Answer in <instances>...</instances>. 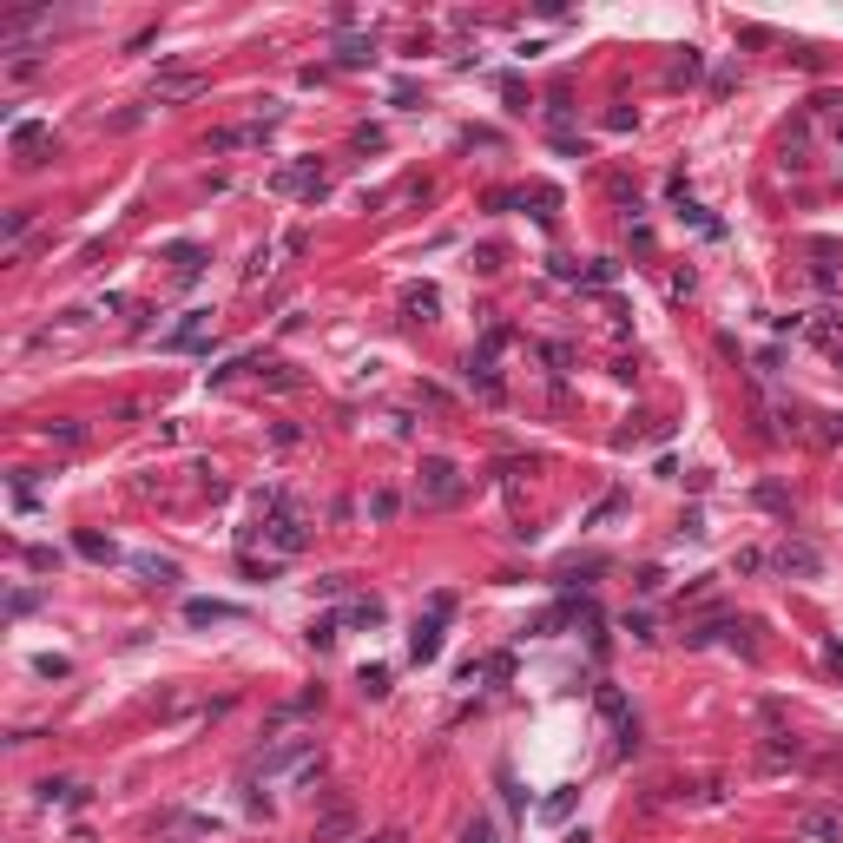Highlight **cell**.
<instances>
[{
	"label": "cell",
	"instance_id": "obj_26",
	"mask_svg": "<svg viewBox=\"0 0 843 843\" xmlns=\"http://www.w3.org/2000/svg\"><path fill=\"white\" fill-rule=\"evenodd\" d=\"M251 369H257V376H264V382H271V389H297V382H303V376H297V369H290V363H251Z\"/></svg>",
	"mask_w": 843,
	"mask_h": 843
},
{
	"label": "cell",
	"instance_id": "obj_41",
	"mask_svg": "<svg viewBox=\"0 0 843 843\" xmlns=\"http://www.w3.org/2000/svg\"><path fill=\"white\" fill-rule=\"evenodd\" d=\"M363 843H409V830H376V837H363Z\"/></svg>",
	"mask_w": 843,
	"mask_h": 843
},
{
	"label": "cell",
	"instance_id": "obj_15",
	"mask_svg": "<svg viewBox=\"0 0 843 843\" xmlns=\"http://www.w3.org/2000/svg\"><path fill=\"white\" fill-rule=\"evenodd\" d=\"M402 310H409V323H435L442 297H435V284H409V290H402Z\"/></svg>",
	"mask_w": 843,
	"mask_h": 843
},
{
	"label": "cell",
	"instance_id": "obj_16",
	"mask_svg": "<svg viewBox=\"0 0 843 843\" xmlns=\"http://www.w3.org/2000/svg\"><path fill=\"white\" fill-rule=\"evenodd\" d=\"M376 60V40H369V33H343V40H336V66H369Z\"/></svg>",
	"mask_w": 843,
	"mask_h": 843
},
{
	"label": "cell",
	"instance_id": "obj_3",
	"mask_svg": "<svg viewBox=\"0 0 843 843\" xmlns=\"http://www.w3.org/2000/svg\"><path fill=\"white\" fill-rule=\"evenodd\" d=\"M771 567L784 573V580H817V573H824V554H817L811 541H778V554H771Z\"/></svg>",
	"mask_w": 843,
	"mask_h": 843
},
{
	"label": "cell",
	"instance_id": "obj_19",
	"mask_svg": "<svg viewBox=\"0 0 843 843\" xmlns=\"http://www.w3.org/2000/svg\"><path fill=\"white\" fill-rule=\"evenodd\" d=\"M699 73H705V53H699V47H685L679 60L666 66V86H692V80H699Z\"/></svg>",
	"mask_w": 843,
	"mask_h": 843
},
{
	"label": "cell",
	"instance_id": "obj_22",
	"mask_svg": "<svg viewBox=\"0 0 843 843\" xmlns=\"http://www.w3.org/2000/svg\"><path fill=\"white\" fill-rule=\"evenodd\" d=\"M350 620L356 626H382V620H389V606H382L376 593H363V600H350Z\"/></svg>",
	"mask_w": 843,
	"mask_h": 843
},
{
	"label": "cell",
	"instance_id": "obj_1",
	"mask_svg": "<svg viewBox=\"0 0 843 843\" xmlns=\"http://www.w3.org/2000/svg\"><path fill=\"white\" fill-rule=\"evenodd\" d=\"M317 758V732H284L251 758V778H284V771H310Z\"/></svg>",
	"mask_w": 843,
	"mask_h": 843
},
{
	"label": "cell",
	"instance_id": "obj_33",
	"mask_svg": "<svg viewBox=\"0 0 843 843\" xmlns=\"http://www.w3.org/2000/svg\"><path fill=\"white\" fill-rule=\"evenodd\" d=\"M33 606H40V593H33V587H14V593H7V613H14V620H20V613H33Z\"/></svg>",
	"mask_w": 843,
	"mask_h": 843
},
{
	"label": "cell",
	"instance_id": "obj_17",
	"mask_svg": "<svg viewBox=\"0 0 843 843\" xmlns=\"http://www.w3.org/2000/svg\"><path fill=\"white\" fill-rule=\"evenodd\" d=\"M350 824H356V817H350V804H343V797H336L330 811L317 817V843H336V837H350Z\"/></svg>",
	"mask_w": 843,
	"mask_h": 843
},
{
	"label": "cell",
	"instance_id": "obj_29",
	"mask_svg": "<svg viewBox=\"0 0 843 843\" xmlns=\"http://www.w3.org/2000/svg\"><path fill=\"white\" fill-rule=\"evenodd\" d=\"M80 797H86L80 784H53V778L40 784V804H80Z\"/></svg>",
	"mask_w": 843,
	"mask_h": 843
},
{
	"label": "cell",
	"instance_id": "obj_4",
	"mask_svg": "<svg viewBox=\"0 0 843 843\" xmlns=\"http://www.w3.org/2000/svg\"><path fill=\"white\" fill-rule=\"evenodd\" d=\"M593 705H600V718L620 732V751H633L639 732H633V712H626V692H620V685H593Z\"/></svg>",
	"mask_w": 843,
	"mask_h": 843
},
{
	"label": "cell",
	"instance_id": "obj_20",
	"mask_svg": "<svg viewBox=\"0 0 843 843\" xmlns=\"http://www.w3.org/2000/svg\"><path fill=\"white\" fill-rule=\"evenodd\" d=\"M73 547H80L86 560H99V567H106V560H119V547H112L99 527H80V534H73Z\"/></svg>",
	"mask_w": 843,
	"mask_h": 843
},
{
	"label": "cell",
	"instance_id": "obj_5",
	"mask_svg": "<svg viewBox=\"0 0 843 843\" xmlns=\"http://www.w3.org/2000/svg\"><path fill=\"white\" fill-rule=\"evenodd\" d=\"M271 185L277 191H297V198H323V191H330V172H323L317 159H303V165H284Z\"/></svg>",
	"mask_w": 843,
	"mask_h": 843
},
{
	"label": "cell",
	"instance_id": "obj_6",
	"mask_svg": "<svg viewBox=\"0 0 843 843\" xmlns=\"http://www.w3.org/2000/svg\"><path fill=\"white\" fill-rule=\"evenodd\" d=\"M198 93H205V73H159L152 80V106H185Z\"/></svg>",
	"mask_w": 843,
	"mask_h": 843
},
{
	"label": "cell",
	"instance_id": "obj_9",
	"mask_svg": "<svg viewBox=\"0 0 843 843\" xmlns=\"http://www.w3.org/2000/svg\"><path fill=\"white\" fill-rule=\"evenodd\" d=\"M205 343H211V310H185V323L165 336V350H205Z\"/></svg>",
	"mask_w": 843,
	"mask_h": 843
},
{
	"label": "cell",
	"instance_id": "obj_35",
	"mask_svg": "<svg viewBox=\"0 0 843 843\" xmlns=\"http://www.w3.org/2000/svg\"><path fill=\"white\" fill-rule=\"evenodd\" d=\"M66 672H73V659H60V653L40 659V679H66Z\"/></svg>",
	"mask_w": 843,
	"mask_h": 843
},
{
	"label": "cell",
	"instance_id": "obj_21",
	"mask_svg": "<svg viewBox=\"0 0 843 843\" xmlns=\"http://www.w3.org/2000/svg\"><path fill=\"white\" fill-rule=\"evenodd\" d=\"M521 205H534V218L554 224V218H560V191H554V185H534V191H521Z\"/></svg>",
	"mask_w": 843,
	"mask_h": 843
},
{
	"label": "cell",
	"instance_id": "obj_7",
	"mask_svg": "<svg viewBox=\"0 0 843 843\" xmlns=\"http://www.w3.org/2000/svg\"><path fill=\"white\" fill-rule=\"evenodd\" d=\"M797 837H804V843H843V811H830V804L804 811V817H797Z\"/></svg>",
	"mask_w": 843,
	"mask_h": 843
},
{
	"label": "cell",
	"instance_id": "obj_2",
	"mask_svg": "<svg viewBox=\"0 0 843 843\" xmlns=\"http://www.w3.org/2000/svg\"><path fill=\"white\" fill-rule=\"evenodd\" d=\"M462 494H468V481H462L455 462H442V455L422 462V475H415V501H422V508H455Z\"/></svg>",
	"mask_w": 843,
	"mask_h": 843
},
{
	"label": "cell",
	"instance_id": "obj_42",
	"mask_svg": "<svg viewBox=\"0 0 843 843\" xmlns=\"http://www.w3.org/2000/svg\"><path fill=\"white\" fill-rule=\"evenodd\" d=\"M837 139H843V119H837Z\"/></svg>",
	"mask_w": 843,
	"mask_h": 843
},
{
	"label": "cell",
	"instance_id": "obj_28",
	"mask_svg": "<svg viewBox=\"0 0 843 843\" xmlns=\"http://www.w3.org/2000/svg\"><path fill=\"white\" fill-rule=\"evenodd\" d=\"M178 277H185V284H191V277H198V271H205V251H198V244H178Z\"/></svg>",
	"mask_w": 843,
	"mask_h": 843
},
{
	"label": "cell",
	"instance_id": "obj_23",
	"mask_svg": "<svg viewBox=\"0 0 843 843\" xmlns=\"http://www.w3.org/2000/svg\"><path fill=\"white\" fill-rule=\"evenodd\" d=\"M573 804H580V791H573V784H560V791L541 804V817H547V824H560V817H573Z\"/></svg>",
	"mask_w": 843,
	"mask_h": 843
},
{
	"label": "cell",
	"instance_id": "obj_10",
	"mask_svg": "<svg viewBox=\"0 0 843 843\" xmlns=\"http://www.w3.org/2000/svg\"><path fill=\"white\" fill-rule=\"evenodd\" d=\"M409 659L415 666H435V659H442V620H415V633H409Z\"/></svg>",
	"mask_w": 843,
	"mask_h": 843
},
{
	"label": "cell",
	"instance_id": "obj_25",
	"mask_svg": "<svg viewBox=\"0 0 843 843\" xmlns=\"http://www.w3.org/2000/svg\"><path fill=\"white\" fill-rule=\"evenodd\" d=\"M396 508H402L396 488H376V494H369V521H396Z\"/></svg>",
	"mask_w": 843,
	"mask_h": 843
},
{
	"label": "cell",
	"instance_id": "obj_12",
	"mask_svg": "<svg viewBox=\"0 0 843 843\" xmlns=\"http://www.w3.org/2000/svg\"><path fill=\"white\" fill-rule=\"evenodd\" d=\"M804 336L843 356V310H811V317H804Z\"/></svg>",
	"mask_w": 843,
	"mask_h": 843
},
{
	"label": "cell",
	"instance_id": "obj_34",
	"mask_svg": "<svg viewBox=\"0 0 843 843\" xmlns=\"http://www.w3.org/2000/svg\"><path fill=\"white\" fill-rule=\"evenodd\" d=\"M462 843H501V830H494V824H488V817H475V824H468V830H462Z\"/></svg>",
	"mask_w": 843,
	"mask_h": 843
},
{
	"label": "cell",
	"instance_id": "obj_37",
	"mask_svg": "<svg viewBox=\"0 0 843 843\" xmlns=\"http://www.w3.org/2000/svg\"><path fill=\"white\" fill-rule=\"evenodd\" d=\"M481 672H488V679H514V653H494Z\"/></svg>",
	"mask_w": 843,
	"mask_h": 843
},
{
	"label": "cell",
	"instance_id": "obj_40",
	"mask_svg": "<svg viewBox=\"0 0 843 843\" xmlns=\"http://www.w3.org/2000/svg\"><path fill=\"white\" fill-rule=\"evenodd\" d=\"M824 666H830V672H837V679H843V639H824Z\"/></svg>",
	"mask_w": 843,
	"mask_h": 843
},
{
	"label": "cell",
	"instance_id": "obj_14",
	"mask_svg": "<svg viewBox=\"0 0 843 843\" xmlns=\"http://www.w3.org/2000/svg\"><path fill=\"white\" fill-rule=\"evenodd\" d=\"M132 573H139L145 587H172V580H178V560H165V554H132Z\"/></svg>",
	"mask_w": 843,
	"mask_h": 843
},
{
	"label": "cell",
	"instance_id": "obj_39",
	"mask_svg": "<svg viewBox=\"0 0 843 843\" xmlns=\"http://www.w3.org/2000/svg\"><path fill=\"white\" fill-rule=\"evenodd\" d=\"M27 567L47 573V567H60V554H53V547H27Z\"/></svg>",
	"mask_w": 843,
	"mask_h": 843
},
{
	"label": "cell",
	"instance_id": "obj_32",
	"mask_svg": "<svg viewBox=\"0 0 843 843\" xmlns=\"http://www.w3.org/2000/svg\"><path fill=\"white\" fill-rule=\"evenodd\" d=\"M613 277H620V264H613V257H600V264H593V271H580V284L606 290V284H613Z\"/></svg>",
	"mask_w": 843,
	"mask_h": 843
},
{
	"label": "cell",
	"instance_id": "obj_27",
	"mask_svg": "<svg viewBox=\"0 0 843 843\" xmlns=\"http://www.w3.org/2000/svg\"><path fill=\"white\" fill-rule=\"evenodd\" d=\"M27 224H33V211H27V205H20V211H7V218H0V238H7V244H20V238H27Z\"/></svg>",
	"mask_w": 843,
	"mask_h": 843
},
{
	"label": "cell",
	"instance_id": "obj_30",
	"mask_svg": "<svg viewBox=\"0 0 843 843\" xmlns=\"http://www.w3.org/2000/svg\"><path fill=\"white\" fill-rule=\"evenodd\" d=\"M336 633H343V620H310V646H317V653H330Z\"/></svg>",
	"mask_w": 843,
	"mask_h": 843
},
{
	"label": "cell",
	"instance_id": "obj_13",
	"mask_svg": "<svg viewBox=\"0 0 843 843\" xmlns=\"http://www.w3.org/2000/svg\"><path fill=\"white\" fill-rule=\"evenodd\" d=\"M185 620L191 626H231V620H244V606H231V600H185Z\"/></svg>",
	"mask_w": 843,
	"mask_h": 843
},
{
	"label": "cell",
	"instance_id": "obj_8",
	"mask_svg": "<svg viewBox=\"0 0 843 843\" xmlns=\"http://www.w3.org/2000/svg\"><path fill=\"white\" fill-rule=\"evenodd\" d=\"M462 376H468V389H475V396L501 402V376H494V356H488V350H468V356H462Z\"/></svg>",
	"mask_w": 843,
	"mask_h": 843
},
{
	"label": "cell",
	"instance_id": "obj_38",
	"mask_svg": "<svg viewBox=\"0 0 843 843\" xmlns=\"http://www.w3.org/2000/svg\"><path fill=\"white\" fill-rule=\"evenodd\" d=\"M758 501H764V508H778V514L791 508V501H784V488H778V481H764V488H758Z\"/></svg>",
	"mask_w": 843,
	"mask_h": 843
},
{
	"label": "cell",
	"instance_id": "obj_18",
	"mask_svg": "<svg viewBox=\"0 0 843 843\" xmlns=\"http://www.w3.org/2000/svg\"><path fill=\"white\" fill-rule=\"evenodd\" d=\"M40 145H47V126H40V119H20V126H14V152H20V165H40V159H33Z\"/></svg>",
	"mask_w": 843,
	"mask_h": 843
},
{
	"label": "cell",
	"instance_id": "obj_31",
	"mask_svg": "<svg viewBox=\"0 0 843 843\" xmlns=\"http://www.w3.org/2000/svg\"><path fill=\"white\" fill-rule=\"evenodd\" d=\"M363 699H382V692H389V666H363Z\"/></svg>",
	"mask_w": 843,
	"mask_h": 843
},
{
	"label": "cell",
	"instance_id": "obj_11",
	"mask_svg": "<svg viewBox=\"0 0 843 843\" xmlns=\"http://www.w3.org/2000/svg\"><path fill=\"white\" fill-rule=\"evenodd\" d=\"M277 119H251V126H224V132H211L205 139V152H238V145H257L264 132H271Z\"/></svg>",
	"mask_w": 843,
	"mask_h": 843
},
{
	"label": "cell",
	"instance_id": "obj_36",
	"mask_svg": "<svg viewBox=\"0 0 843 843\" xmlns=\"http://www.w3.org/2000/svg\"><path fill=\"white\" fill-rule=\"evenodd\" d=\"M764 560H771V554H758V547H738V560H732V567H738V573H758Z\"/></svg>",
	"mask_w": 843,
	"mask_h": 843
},
{
	"label": "cell",
	"instance_id": "obj_24",
	"mask_svg": "<svg viewBox=\"0 0 843 843\" xmlns=\"http://www.w3.org/2000/svg\"><path fill=\"white\" fill-rule=\"evenodd\" d=\"M40 435L60 442V448H73V442H86V422H40Z\"/></svg>",
	"mask_w": 843,
	"mask_h": 843
}]
</instances>
